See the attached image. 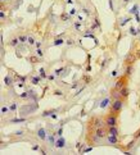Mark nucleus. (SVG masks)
I'll return each instance as SVG.
<instances>
[{"instance_id": "f257e3e1", "label": "nucleus", "mask_w": 140, "mask_h": 155, "mask_svg": "<svg viewBox=\"0 0 140 155\" xmlns=\"http://www.w3.org/2000/svg\"><path fill=\"white\" fill-rule=\"evenodd\" d=\"M123 106V101L121 100V99H117V100H114L112 103V106H111V112L113 114H118L121 112V109H122Z\"/></svg>"}, {"instance_id": "f03ea898", "label": "nucleus", "mask_w": 140, "mask_h": 155, "mask_svg": "<svg viewBox=\"0 0 140 155\" xmlns=\"http://www.w3.org/2000/svg\"><path fill=\"white\" fill-rule=\"evenodd\" d=\"M104 122H105V124L108 126V127H111V126H117V115L116 114H109V115H107L105 117V119H104Z\"/></svg>"}, {"instance_id": "7ed1b4c3", "label": "nucleus", "mask_w": 140, "mask_h": 155, "mask_svg": "<svg viewBox=\"0 0 140 155\" xmlns=\"http://www.w3.org/2000/svg\"><path fill=\"white\" fill-rule=\"evenodd\" d=\"M108 133V130H105L104 127H99V128H95V135L99 137V138H103L107 136Z\"/></svg>"}, {"instance_id": "20e7f679", "label": "nucleus", "mask_w": 140, "mask_h": 155, "mask_svg": "<svg viewBox=\"0 0 140 155\" xmlns=\"http://www.w3.org/2000/svg\"><path fill=\"white\" fill-rule=\"evenodd\" d=\"M136 60V55H134V54H127L126 58H125V63L129 66V64H134Z\"/></svg>"}, {"instance_id": "39448f33", "label": "nucleus", "mask_w": 140, "mask_h": 155, "mask_svg": "<svg viewBox=\"0 0 140 155\" xmlns=\"http://www.w3.org/2000/svg\"><path fill=\"white\" fill-rule=\"evenodd\" d=\"M104 124H105V122H104V121H101L100 118H94V119H93V126H94L95 128L103 127Z\"/></svg>"}, {"instance_id": "423d86ee", "label": "nucleus", "mask_w": 140, "mask_h": 155, "mask_svg": "<svg viewBox=\"0 0 140 155\" xmlns=\"http://www.w3.org/2000/svg\"><path fill=\"white\" fill-rule=\"evenodd\" d=\"M108 135L118 136V128H117V126H111V127H108Z\"/></svg>"}, {"instance_id": "0eeeda50", "label": "nucleus", "mask_w": 140, "mask_h": 155, "mask_svg": "<svg viewBox=\"0 0 140 155\" xmlns=\"http://www.w3.org/2000/svg\"><path fill=\"white\" fill-rule=\"evenodd\" d=\"M107 141H108L109 144H112V145L118 144V138H117V136H113V135H109V136H107Z\"/></svg>"}, {"instance_id": "6e6552de", "label": "nucleus", "mask_w": 140, "mask_h": 155, "mask_svg": "<svg viewBox=\"0 0 140 155\" xmlns=\"http://www.w3.org/2000/svg\"><path fill=\"white\" fill-rule=\"evenodd\" d=\"M125 81H126V77H123V78H121V80H118V81L116 82V88H117V90H120V88H122V87L125 86Z\"/></svg>"}, {"instance_id": "1a4fd4ad", "label": "nucleus", "mask_w": 140, "mask_h": 155, "mask_svg": "<svg viewBox=\"0 0 140 155\" xmlns=\"http://www.w3.org/2000/svg\"><path fill=\"white\" fill-rule=\"evenodd\" d=\"M120 94H121L122 98H127V96H129V88H127L126 86H123L122 88H120Z\"/></svg>"}, {"instance_id": "9d476101", "label": "nucleus", "mask_w": 140, "mask_h": 155, "mask_svg": "<svg viewBox=\"0 0 140 155\" xmlns=\"http://www.w3.org/2000/svg\"><path fill=\"white\" fill-rule=\"evenodd\" d=\"M112 98L114 99V100H117V99H121L122 96H121V94H120V90H113L112 91Z\"/></svg>"}, {"instance_id": "9b49d317", "label": "nucleus", "mask_w": 140, "mask_h": 155, "mask_svg": "<svg viewBox=\"0 0 140 155\" xmlns=\"http://www.w3.org/2000/svg\"><path fill=\"white\" fill-rule=\"evenodd\" d=\"M37 135H39V137H40L41 140H45V138H46V132H45L44 128H40V130L37 131Z\"/></svg>"}, {"instance_id": "f8f14e48", "label": "nucleus", "mask_w": 140, "mask_h": 155, "mask_svg": "<svg viewBox=\"0 0 140 155\" xmlns=\"http://www.w3.org/2000/svg\"><path fill=\"white\" fill-rule=\"evenodd\" d=\"M132 70H134L132 64H129V66L126 67V69H125V74H126V76H130V74L132 73Z\"/></svg>"}, {"instance_id": "ddd939ff", "label": "nucleus", "mask_w": 140, "mask_h": 155, "mask_svg": "<svg viewBox=\"0 0 140 155\" xmlns=\"http://www.w3.org/2000/svg\"><path fill=\"white\" fill-rule=\"evenodd\" d=\"M18 42H20V38H18V37H13V38L10 40L9 44H10V46H17Z\"/></svg>"}, {"instance_id": "4468645a", "label": "nucleus", "mask_w": 140, "mask_h": 155, "mask_svg": "<svg viewBox=\"0 0 140 155\" xmlns=\"http://www.w3.org/2000/svg\"><path fill=\"white\" fill-rule=\"evenodd\" d=\"M18 38H20V42H27L28 41V36H26V35H20Z\"/></svg>"}, {"instance_id": "2eb2a0df", "label": "nucleus", "mask_w": 140, "mask_h": 155, "mask_svg": "<svg viewBox=\"0 0 140 155\" xmlns=\"http://www.w3.org/2000/svg\"><path fill=\"white\" fill-rule=\"evenodd\" d=\"M55 146H57V147H63V146H64V140H63V138H59L58 142L55 144Z\"/></svg>"}, {"instance_id": "dca6fc26", "label": "nucleus", "mask_w": 140, "mask_h": 155, "mask_svg": "<svg viewBox=\"0 0 140 155\" xmlns=\"http://www.w3.org/2000/svg\"><path fill=\"white\" fill-rule=\"evenodd\" d=\"M108 104H109V99H104L103 101H101V104H100V108H105Z\"/></svg>"}, {"instance_id": "f3484780", "label": "nucleus", "mask_w": 140, "mask_h": 155, "mask_svg": "<svg viewBox=\"0 0 140 155\" xmlns=\"http://www.w3.org/2000/svg\"><path fill=\"white\" fill-rule=\"evenodd\" d=\"M39 82H40V77H32V80H31V83H34V85H37Z\"/></svg>"}, {"instance_id": "a211bd4d", "label": "nucleus", "mask_w": 140, "mask_h": 155, "mask_svg": "<svg viewBox=\"0 0 140 155\" xmlns=\"http://www.w3.org/2000/svg\"><path fill=\"white\" fill-rule=\"evenodd\" d=\"M4 82H5V85H10V83H12V80H10V77L9 76H7V77H5V78H4Z\"/></svg>"}, {"instance_id": "6ab92c4d", "label": "nucleus", "mask_w": 140, "mask_h": 155, "mask_svg": "<svg viewBox=\"0 0 140 155\" xmlns=\"http://www.w3.org/2000/svg\"><path fill=\"white\" fill-rule=\"evenodd\" d=\"M53 113H54V110H48V112H44V113H42V117H48V115L53 114Z\"/></svg>"}, {"instance_id": "aec40b11", "label": "nucleus", "mask_w": 140, "mask_h": 155, "mask_svg": "<svg viewBox=\"0 0 140 155\" xmlns=\"http://www.w3.org/2000/svg\"><path fill=\"white\" fill-rule=\"evenodd\" d=\"M28 44H31V45H35V38H34L32 36H28Z\"/></svg>"}, {"instance_id": "412c9836", "label": "nucleus", "mask_w": 140, "mask_h": 155, "mask_svg": "<svg viewBox=\"0 0 140 155\" xmlns=\"http://www.w3.org/2000/svg\"><path fill=\"white\" fill-rule=\"evenodd\" d=\"M40 74H41L42 78H46V73L44 72V68H40Z\"/></svg>"}, {"instance_id": "4be33fe9", "label": "nucleus", "mask_w": 140, "mask_h": 155, "mask_svg": "<svg viewBox=\"0 0 140 155\" xmlns=\"http://www.w3.org/2000/svg\"><path fill=\"white\" fill-rule=\"evenodd\" d=\"M139 137H140V128H139V130L135 132V135H134V138H135V140H136V138H139Z\"/></svg>"}, {"instance_id": "5701e85b", "label": "nucleus", "mask_w": 140, "mask_h": 155, "mask_svg": "<svg viewBox=\"0 0 140 155\" xmlns=\"http://www.w3.org/2000/svg\"><path fill=\"white\" fill-rule=\"evenodd\" d=\"M9 109H10V110H12V112H14V110H16V109H17V104H16V103H13V104H12V105H10V108H9Z\"/></svg>"}, {"instance_id": "b1692460", "label": "nucleus", "mask_w": 140, "mask_h": 155, "mask_svg": "<svg viewBox=\"0 0 140 155\" xmlns=\"http://www.w3.org/2000/svg\"><path fill=\"white\" fill-rule=\"evenodd\" d=\"M37 60H39V59H37L36 56H31V58H30V62H31V63H36Z\"/></svg>"}, {"instance_id": "393cba45", "label": "nucleus", "mask_w": 140, "mask_h": 155, "mask_svg": "<svg viewBox=\"0 0 140 155\" xmlns=\"http://www.w3.org/2000/svg\"><path fill=\"white\" fill-rule=\"evenodd\" d=\"M8 110H9V109H8L7 106H3V108H1V113H3V114H7Z\"/></svg>"}, {"instance_id": "a878e982", "label": "nucleus", "mask_w": 140, "mask_h": 155, "mask_svg": "<svg viewBox=\"0 0 140 155\" xmlns=\"http://www.w3.org/2000/svg\"><path fill=\"white\" fill-rule=\"evenodd\" d=\"M60 44H63V40H62V38H59V40H55V41H54V45H60Z\"/></svg>"}, {"instance_id": "bb28decb", "label": "nucleus", "mask_w": 140, "mask_h": 155, "mask_svg": "<svg viewBox=\"0 0 140 155\" xmlns=\"http://www.w3.org/2000/svg\"><path fill=\"white\" fill-rule=\"evenodd\" d=\"M134 144H135V140H134V141H131V142H130L129 145H127V149H130V147H132V146H134Z\"/></svg>"}, {"instance_id": "cd10ccee", "label": "nucleus", "mask_w": 140, "mask_h": 155, "mask_svg": "<svg viewBox=\"0 0 140 155\" xmlns=\"http://www.w3.org/2000/svg\"><path fill=\"white\" fill-rule=\"evenodd\" d=\"M24 119L22 118V119H12V122H13V123H14V122H16V123H18V122H23Z\"/></svg>"}, {"instance_id": "c85d7f7f", "label": "nucleus", "mask_w": 140, "mask_h": 155, "mask_svg": "<svg viewBox=\"0 0 140 155\" xmlns=\"http://www.w3.org/2000/svg\"><path fill=\"white\" fill-rule=\"evenodd\" d=\"M54 94H55V95H58V96H60V95H62V91H59V90H57V91H54Z\"/></svg>"}, {"instance_id": "c756f323", "label": "nucleus", "mask_w": 140, "mask_h": 155, "mask_svg": "<svg viewBox=\"0 0 140 155\" xmlns=\"http://www.w3.org/2000/svg\"><path fill=\"white\" fill-rule=\"evenodd\" d=\"M0 17H1V19H4V18H5V14H4V12H3V10L0 12Z\"/></svg>"}, {"instance_id": "7c9ffc66", "label": "nucleus", "mask_w": 140, "mask_h": 155, "mask_svg": "<svg viewBox=\"0 0 140 155\" xmlns=\"http://www.w3.org/2000/svg\"><path fill=\"white\" fill-rule=\"evenodd\" d=\"M37 54H39L40 56H42V51H41L40 49H37Z\"/></svg>"}, {"instance_id": "2f4dec72", "label": "nucleus", "mask_w": 140, "mask_h": 155, "mask_svg": "<svg viewBox=\"0 0 140 155\" xmlns=\"http://www.w3.org/2000/svg\"><path fill=\"white\" fill-rule=\"evenodd\" d=\"M49 140H50V142H52V144H54V137H53V136H50Z\"/></svg>"}, {"instance_id": "473e14b6", "label": "nucleus", "mask_w": 140, "mask_h": 155, "mask_svg": "<svg viewBox=\"0 0 140 155\" xmlns=\"http://www.w3.org/2000/svg\"><path fill=\"white\" fill-rule=\"evenodd\" d=\"M32 149H34V150H39V145H35V146H32Z\"/></svg>"}, {"instance_id": "72a5a7b5", "label": "nucleus", "mask_w": 140, "mask_h": 155, "mask_svg": "<svg viewBox=\"0 0 140 155\" xmlns=\"http://www.w3.org/2000/svg\"><path fill=\"white\" fill-rule=\"evenodd\" d=\"M75 27L77 28V30H80V23H75Z\"/></svg>"}, {"instance_id": "f704fd0d", "label": "nucleus", "mask_w": 140, "mask_h": 155, "mask_svg": "<svg viewBox=\"0 0 140 155\" xmlns=\"http://www.w3.org/2000/svg\"><path fill=\"white\" fill-rule=\"evenodd\" d=\"M136 58H140V49L136 51Z\"/></svg>"}, {"instance_id": "c9c22d12", "label": "nucleus", "mask_w": 140, "mask_h": 155, "mask_svg": "<svg viewBox=\"0 0 140 155\" xmlns=\"http://www.w3.org/2000/svg\"><path fill=\"white\" fill-rule=\"evenodd\" d=\"M123 1H125V3H129V1H130V0H123Z\"/></svg>"}]
</instances>
